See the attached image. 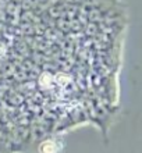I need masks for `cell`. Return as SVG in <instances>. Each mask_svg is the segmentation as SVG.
I'll use <instances>...</instances> for the list:
<instances>
[{"mask_svg": "<svg viewBox=\"0 0 142 153\" xmlns=\"http://www.w3.org/2000/svg\"><path fill=\"white\" fill-rule=\"evenodd\" d=\"M41 153H56L57 152V146L54 143V141H45L39 148Z\"/></svg>", "mask_w": 142, "mask_h": 153, "instance_id": "obj_1", "label": "cell"}]
</instances>
